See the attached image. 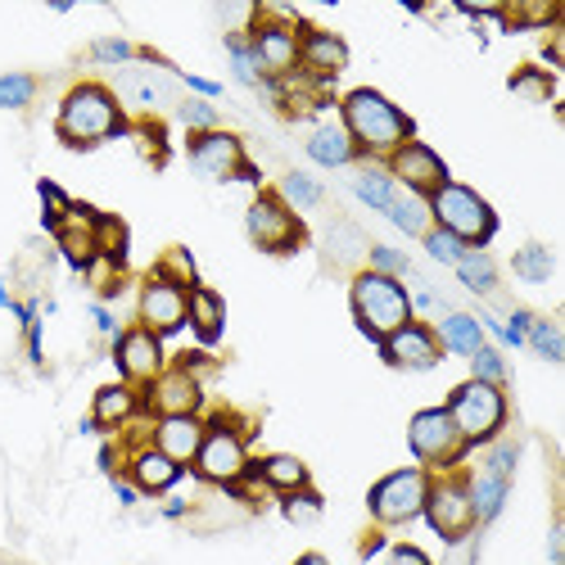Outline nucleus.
Returning a JSON list of instances; mask_svg holds the SVG:
<instances>
[{"instance_id":"obj_1","label":"nucleus","mask_w":565,"mask_h":565,"mask_svg":"<svg viewBox=\"0 0 565 565\" xmlns=\"http://www.w3.org/2000/svg\"><path fill=\"white\" fill-rule=\"evenodd\" d=\"M344 136L363 155H394L412 140V118L394 109L380 91H348L344 96Z\"/></svg>"},{"instance_id":"obj_2","label":"nucleus","mask_w":565,"mask_h":565,"mask_svg":"<svg viewBox=\"0 0 565 565\" xmlns=\"http://www.w3.org/2000/svg\"><path fill=\"white\" fill-rule=\"evenodd\" d=\"M118 132H123V109L96 82L73 86L69 100L59 105V140L73 145V150H91V145L109 140Z\"/></svg>"},{"instance_id":"obj_3","label":"nucleus","mask_w":565,"mask_h":565,"mask_svg":"<svg viewBox=\"0 0 565 565\" xmlns=\"http://www.w3.org/2000/svg\"><path fill=\"white\" fill-rule=\"evenodd\" d=\"M353 317H358V326L380 344L412 321V299L394 277L363 272L358 281H353Z\"/></svg>"},{"instance_id":"obj_4","label":"nucleus","mask_w":565,"mask_h":565,"mask_svg":"<svg viewBox=\"0 0 565 565\" xmlns=\"http://www.w3.org/2000/svg\"><path fill=\"white\" fill-rule=\"evenodd\" d=\"M426 204H430V218L439 222V231H449L453 241H462L466 249H484L493 241L498 218H493V208L475 195L470 186L449 182L443 191H434Z\"/></svg>"},{"instance_id":"obj_5","label":"nucleus","mask_w":565,"mask_h":565,"mask_svg":"<svg viewBox=\"0 0 565 565\" xmlns=\"http://www.w3.org/2000/svg\"><path fill=\"white\" fill-rule=\"evenodd\" d=\"M443 412H449V421L462 434L466 449H475V443H489L502 430V421H507V398H502L498 384L466 380L449 394V407Z\"/></svg>"},{"instance_id":"obj_6","label":"nucleus","mask_w":565,"mask_h":565,"mask_svg":"<svg viewBox=\"0 0 565 565\" xmlns=\"http://www.w3.org/2000/svg\"><path fill=\"white\" fill-rule=\"evenodd\" d=\"M426 493H430V475L426 470H394L371 489L367 507H371V516L380 525H403L412 516H421Z\"/></svg>"},{"instance_id":"obj_7","label":"nucleus","mask_w":565,"mask_h":565,"mask_svg":"<svg viewBox=\"0 0 565 565\" xmlns=\"http://www.w3.org/2000/svg\"><path fill=\"white\" fill-rule=\"evenodd\" d=\"M249 457H245V439L231 430V421H213L204 430V443H199V453H195V470H199V480L208 484H235L245 475Z\"/></svg>"},{"instance_id":"obj_8","label":"nucleus","mask_w":565,"mask_h":565,"mask_svg":"<svg viewBox=\"0 0 565 565\" xmlns=\"http://www.w3.org/2000/svg\"><path fill=\"white\" fill-rule=\"evenodd\" d=\"M249 241L267 254H294L304 245V226L290 213V204L277 195H258L249 208Z\"/></svg>"},{"instance_id":"obj_9","label":"nucleus","mask_w":565,"mask_h":565,"mask_svg":"<svg viewBox=\"0 0 565 565\" xmlns=\"http://www.w3.org/2000/svg\"><path fill=\"white\" fill-rule=\"evenodd\" d=\"M407 439H412V453L421 457L426 466H453L466 453V443L453 430V421H449V412H443V407L416 412L412 426H407Z\"/></svg>"},{"instance_id":"obj_10","label":"nucleus","mask_w":565,"mask_h":565,"mask_svg":"<svg viewBox=\"0 0 565 565\" xmlns=\"http://www.w3.org/2000/svg\"><path fill=\"white\" fill-rule=\"evenodd\" d=\"M390 176L403 182V191L416 199H430L434 191L449 186V168H443V159L421 140H407L390 155Z\"/></svg>"},{"instance_id":"obj_11","label":"nucleus","mask_w":565,"mask_h":565,"mask_svg":"<svg viewBox=\"0 0 565 565\" xmlns=\"http://www.w3.org/2000/svg\"><path fill=\"white\" fill-rule=\"evenodd\" d=\"M426 520L430 529L439 533L443 543H462L466 533L475 529V507H470V493L466 484H453V480H443V484H430L426 493Z\"/></svg>"},{"instance_id":"obj_12","label":"nucleus","mask_w":565,"mask_h":565,"mask_svg":"<svg viewBox=\"0 0 565 565\" xmlns=\"http://www.w3.org/2000/svg\"><path fill=\"white\" fill-rule=\"evenodd\" d=\"M249 50L258 59V73L290 77L299 69V27H290L281 19H258V27L249 33Z\"/></svg>"},{"instance_id":"obj_13","label":"nucleus","mask_w":565,"mask_h":565,"mask_svg":"<svg viewBox=\"0 0 565 565\" xmlns=\"http://www.w3.org/2000/svg\"><path fill=\"white\" fill-rule=\"evenodd\" d=\"M186 294H191V290L150 277V281H145V290H140V304H136V308H140V326H145L150 335L182 331V326H186Z\"/></svg>"},{"instance_id":"obj_14","label":"nucleus","mask_w":565,"mask_h":565,"mask_svg":"<svg viewBox=\"0 0 565 565\" xmlns=\"http://www.w3.org/2000/svg\"><path fill=\"white\" fill-rule=\"evenodd\" d=\"M113 358H118V371H123L136 384H155L163 376V348H159V335H150L145 326H132V331L118 335L113 344Z\"/></svg>"},{"instance_id":"obj_15","label":"nucleus","mask_w":565,"mask_h":565,"mask_svg":"<svg viewBox=\"0 0 565 565\" xmlns=\"http://www.w3.org/2000/svg\"><path fill=\"white\" fill-rule=\"evenodd\" d=\"M380 353H384V363L403 367V371H430L443 358L439 335L421 321H407L403 331H394L390 340H380Z\"/></svg>"},{"instance_id":"obj_16","label":"nucleus","mask_w":565,"mask_h":565,"mask_svg":"<svg viewBox=\"0 0 565 565\" xmlns=\"http://www.w3.org/2000/svg\"><path fill=\"white\" fill-rule=\"evenodd\" d=\"M191 163L204 176H213V182H231V176L245 168V145L231 132H199L191 140Z\"/></svg>"},{"instance_id":"obj_17","label":"nucleus","mask_w":565,"mask_h":565,"mask_svg":"<svg viewBox=\"0 0 565 565\" xmlns=\"http://www.w3.org/2000/svg\"><path fill=\"white\" fill-rule=\"evenodd\" d=\"M199 403H204V394H199V380H195L191 367L163 371L150 384V394H145V407H150L155 416H195Z\"/></svg>"},{"instance_id":"obj_18","label":"nucleus","mask_w":565,"mask_h":565,"mask_svg":"<svg viewBox=\"0 0 565 565\" xmlns=\"http://www.w3.org/2000/svg\"><path fill=\"white\" fill-rule=\"evenodd\" d=\"M299 64L321 77V82H331L344 64H348V46L335 37V33H321V27H299Z\"/></svg>"},{"instance_id":"obj_19","label":"nucleus","mask_w":565,"mask_h":565,"mask_svg":"<svg viewBox=\"0 0 565 565\" xmlns=\"http://www.w3.org/2000/svg\"><path fill=\"white\" fill-rule=\"evenodd\" d=\"M199 443H204L199 416H159V426H155V449H159L168 462H176V466L195 462Z\"/></svg>"},{"instance_id":"obj_20","label":"nucleus","mask_w":565,"mask_h":565,"mask_svg":"<svg viewBox=\"0 0 565 565\" xmlns=\"http://www.w3.org/2000/svg\"><path fill=\"white\" fill-rule=\"evenodd\" d=\"M186 321L195 326L199 344H218L222 340V326H226V308H222V294L195 285L186 294Z\"/></svg>"},{"instance_id":"obj_21","label":"nucleus","mask_w":565,"mask_h":565,"mask_svg":"<svg viewBox=\"0 0 565 565\" xmlns=\"http://www.w3.org/2000/svg\"><path fill=\"white\" fill-rule=\"evenodd\" d=\"M434 335H439V348L462 353V358H475V353L484 348V326L475 317H466V312H443Z\"/></svg>"},{"instance_id":"obj_22","label":"nucleus","mask_w":565,"mask_h":565,"mask_svg":"<svg viewBox=\"0 0 565 565\" xmlns=\"http://www.w3.org/2000/svg\"><path fill=\"white\" fill-rule=\"evenodd\" d=\"M132 480H136V489H145V493H168L176 480H182V466L168 462L159 449H145V453L132 457Z\"/></svg>"},{"instance_id":"obj_23","label":"nucleus","mask_w":565,"mask_h":565,"mask_svg":"<svg viewBox=\"0 0 565 565\" xmlns=\"http://www.w3.org/2000/svg\"><path fill=\"white\" fill-rule=\"evenodd\" d=\"M136 407H140V398H136L132 384H109V390H100V394H96V412H91V421H96V430H113V426L132 421Z\"/></svg>"},{"instance_id":"obj_24","label":"nucleus","mask_w":565,"mask_h":565,"mask_svg":"<svg viewBox=\"0 0 565 565\" xmlns=\"http://www.w3.org/2000/svg\"><path fill=\"white\" fill-rule=\"evenodd\" d=\"M258 480H262L267 489H277V493L285 498V493H299V489H308V466H304L299 457H285V453H277V457L258 462Z\"/></svg>"},{"instance_id":"obj_25","label":"nucleus","mask_w":565,"mask_h":565,"mask_svg":"<svg viewBox=\"0 0 565 565\" xmlns=\"http://www.w3.org/2000/svg\"><path fill=\"white\" fill-rule=\"evenodd\" d=\"M466 493H470L475 520H493V516L502 512V498H507V480H502V475H493V470H480V475H475V480L466 484Z\"/></svg>"},{"instance_id":"obj_26","label":"nucleus","mask_w":565,"mask_h":565,"mask_svg":"<svg viewBox=\"0 0 565 565\" xmlns=\"http://www.w3.org/2000/svg\"><path fill=\"white\" fill-rule=\"evenodd\" d=\"M384 218H390L398 231H407V235H426L430 231V204L407 195V191H394L390 208H384Z\"/></svg>"},{"instance_id":"obj_27","label":"nucleus","mask_w":565,"mask_h":565,"mask_svg":"<svg viewBox=\"0 0 565 565\" xmlns=\"http://www.w3.org/2000/svg\"><path fill=\"white\" fill-rule=\"evenodd\" d=\"M308 155L321 163V168H344L353 159V140L344 136V127H317L308 136Z\"/></svg>"},{"instance_id":"obj_28","label":"nucleus","mask_w":565,"mask_h":565,"mask_svg":"<svg viewBox=\"0 0 565 565\" xmlns=\"http://www.w3.org/2000/svg\"><path fill=\"white\" fill-rule=\"evenodd\" d=\"M453 267H457V277L466 281V290H475V294H489L498 285V267H493V258L484 249H462V258Z\"/></svg>"},{"instance_id":"obj_29","label":"nucleus","mask_w":565,"mask_h":565,"mask_svg":"<svg viewBox=\"0 0 565 565\" xmlns=\"http://www.w3.org/2000/svg\"><path fill=\"white\" fill-rule=\"evenodd\" d=\"M96 258L127 267V226L118 218H105V213L96 218Z\"/></svg>"},{"instance_id":"obj_30","label":"nucleus","mask_w":565,"mask_h":565,"mask_svg":"<svg viewBox=\"0 0 565 565\" xmlns=\"http://www.w3.org/2000/svg\"><path fill=\"white\" fill-rule=\"evenodd\" d=\"M353 191H358V199L371 204L376 213H384V208H390V199H394V176L380 172V168H367L358 182H353Z\"/></svg>"},{"instance_id":"obj_31","label":"nucleus","mask_w":565,"mask_h":565,"mask_svg":"<svg viewBox=\"0 0 565 565\" xmlns=\"http://www.w3.org/2000/svg\"><path fill=\"white\" fill-rule=\"evenodd\" d=\"M155 277L168 281V285H182V290H195V285H199V281H195V262H191L186 249H168V254L159 258V267H155Z\"/></svg>"},{"instance_id":"obj_32","label":"nucleus","mask_w":565,"mask_h":565,"mask_svg":"<svg viewBox=\"0 0 565 565\" xmlns=\"http://www.w3.org/2000/svg\"><path fill=\"white\" fill-rule=\"evenodd\" d=\"M525 340H529L533 348H539L548 363H561V358H565V340H561V331H556L552 321H543V317H529Z\"/></svg>"},{"instance_id":"obj_33","label":"nucleus","mask_w":565,"mask_h":565,"mask_svg":"<svg viewBox=\"0 0 565 565\" xmlns=\"http://www.w3.org/2000/svg\"><path fill=\"white\" fill-rule=\"evenodd\" d=\"M516 277H525V281H548V277H552V254H548L543 245H525V249L516 254Z\"/></svg>"},{"instance_id":"obj_34","label":"nucleus","mask_w":565,"mask_h":565,"mask_svg":"<svg viewBox=\"0 0 565 565\" xmlns=\"http://www.w3.org/2000/svg\"><path fill=\"white\" fill-rule=\"evenodd\" d=\"M512 91H516V96H529V100H552L556 82H552V73H539V69H520V73L512 77Z\"/></svg>"},{"instance_id":"obj_35","label":"nucleus","mask_w":565,"mask_h":565,"mask_svg":"<svg viewBox=\"0 0 565 565\" xmlns=\"http://www.w3.org/2000/svg\"><path fill=\"white\" fill-rule=\"evenodd\" d=\"M33 91H37V82L27 77V73L0 77V109H23L27 100H33Z\"/></svg>"},{"instance_id":"obj_36","label":"nucleus","mask_w":565,"mask_h":565,"mask_svg":"<svg viewBox=\"0 0 565 565\" xmlns=\"http://www.w3.org/2000/svg\"><path fill=\"white\" fill-rule=\"evenodd\" d=\"M226 50H231V64H235V77H241V82H258L262 73H258V59H254V50H249V41L241 37V33H231L226 37Z\"/></svg>"},{"instance_id":"obj_37","label":"nucleus","mask_w":565,"mask_h":565,"mask_svg":"<svg viewBox=\"0 0 565 565\" xmlns=\"http://www.w3.org/2000/svg\"><path fill=\"white\" fill-rule=\"evenodd\" d=\"M285 516H290L294 525H308V520H317V516H321V498H317V493H308V489H299V493H285Z\"/></svg>"},{"instance_id":"obj_38","label":"nucleus","mask_w":565,"mask_h":565,"mask_svg":"<svg viewBox=\"0 0 565 565\" xmlns=\"http://www.w3.org/2000/svg\"><path fill=\"white\" fill-rule=\"evenodd\" d=\"M285 199L299 204V208H312V204H321V186L312 182V176H304V172H290L285 176Z\"/></svg>"},{"instance_id":"obj_39","label":"nucleus","mask_w":565,"mask_h":565,"mask_svg":"<svg viewBox=\"0 0 565 565\" xmlns=\"http://www.w3.org/2000/svg\"><path fill=\"white\" fill-rule=\"evenodd\" d=\"M421 241H426V249H430V258H434V262H449V267H453V262L462 258V249H466L462 241H453L449 231H426Z\"/></svg>"},{"instance_id":"obj_40","label":"nucleus","mask_w":565,"mask_h":565,"mask_svg":"<svg viewBox=\"0 0 565 565\" xmlns=\"http://www.w3.org/2000/svg\"><path fill=\"white\" fill-rule=\"evenodd\" d=\"M475 380H484V384H502V380H507V363H502V353H493L489 344L475 353Z\"/></svg>"},{"instance_id":"obj_41","label":"nucleus","mask_w":565,"mask_h":565,"mask_svg":"<svg viewBox=\"0 0 565 565\" xmlns=\"http://www.w3.org/2000/svg\"><path fill=\"white\" fill-rule=\"evenodd\" d=\"M367 258H371V272H380V277H407V258L398 254V249H384V245H376V249H367Z\"/></svg>"},{"instance_id":"obj_42","label":"nucleus","mask_w":565,"mask_h":565,"mask_svg":"<svg viewBox=\"0 0 565 565\" xmlns=\"http://www.w3.org/2000/svg\"><path fill=\"white\" fill-rule=\"evenodd\" d=\"M127 96H132L136 105H163V100H168V86L155 82V77H140V73H136V77L127 82Z\"/></svg>"},{"instance_id":"obj_43","label":"nucleus","mask_w":565,"mask_h":565,"mask_svg":"<svg viewBox=\"0 0 565 565\" xmlns=\"http://www.w3.org/2000/svg\"><path fill=\"white\" fill-rule=\"evenodd\" d=\"M91 54L100 59V64H127V59H132L136 50H132V41H96Z\"/></svg>"},{"instance_id":"obj_44","label":"nucleus","mask_w":565,"mask_h":565,"mask_svg":"<svg viewBox=\"0 0 565 565\" xmlns=\"http://www.w3.org/2000/svg\"><path fill=\"white\" fill-rule=\"evenodd\" d=\"M512 466H516V443H498V449L489 453V466H484V470H493V475H502V480H507Z\"/></svg>"},{"instance_id":"obj_45","label":"nucleus","mask_w":565,"mask_h":565,"mask_svg":"<svg viewBox=\"0 0 565 565\" xmlns=\"http://www.w3.org/2000/svg\"><path fill=\"white\" fill-rule=\"evenodd\" d=\"M384 565H430V556L421 548H412V543H398V548H390Z\"/></svg>"},{"instance_id":"obj_46","label":"nucleus","mask_w":565,"mask_h":565,"mask_svg":"<svg viewBox=\"0 0 565 565\" xmlns=\"http://www.w3.org/2000/svg\"><path fill=\"white\" fill-rule=\"evenodd\" d=\"M182 118H186L191 127H204V132H213V123H218V113L208 109V105H186V109H182Z\"/></svg>"},{"instance_id":"obj_47","label":"nucleus","mask_w":565,"mask_h":565,"mask_svg":"<svg viewBox=\"0 0 565 565\" xmlns=\"http://www.w3.org/2000/svg\"><path fill=\"white\" fill-rule=\"evenodd\" d=\"M412 304H416V308H421V312H439V308H443V304H439V294H434V290H430L426 281H421V285H416V299H412Z\"/></svg>"},{"instance_id":"obj_48","label":"nucleus","mask_w":565,"mask_h":565,"mask_svg":"<svg viewBox=\"0 0 565 565\" xmlns=\"http://www.w3.org/2000/svg\"><path fill=\"white\" fill-rule=\"evenodd\" d=\"M113 493H118V502H123V507H132V502H136V489H132V484H123V480L113 484Z\"/></svg>"},{"instance_id":"obj_49","label":"nucleus","mask_w":565,"mask_h":565,"mask_svg":"<svg viewBox=\"0 0 565 565\" xmlns=\"http://www.w3.org/2000/svg\"><path fill=\"white\" fill-rule=\"evenodd\" d=\"M186 82L195 86V91H199V96H218V82H204V77H186Z\"/></svg>"},{"instance_id":"obj_50","label":"nucleus","mask_w":565,"mask_h":565,"mask_svg":"<svg viewBox=\"0 0 565 565\" xmlns=\"http://www.w3.org/2000/svg\"><path fill=\"white\" fill-rule=\"evenodd\" d=\"M91 317H96V326H100V331H113V317H109L105 308H91Z\"/></svg>"},{"instance_id":"obj_51","label":"nucleus","mask_w":565,"mask_h":565,"mask_svg":"<svg viewBox=\"0 0 565 565\" xmlns=\"http://www.w3.org/2000/svg\"><path fill=\"white\" fill-rule=\"evenodd\" d=\"M294 565H331V561H326V556H317V552H308L304 561H294Z\"/></svg>"}]
</instances>
